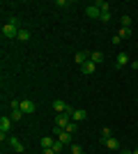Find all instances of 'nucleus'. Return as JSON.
<instances>
[{
  "label": "nucleus",
  "instance_id": "1",
  "mask_svg": "<svg viewBox=\"0 0 138 154\" xmlns=\"http://www.w3.org/2000/svg\"><path fill=\"white\" fill-rule=\"evenodd\" d=\"M53 136H58V140L62 143V145H72V134H67L65 129L53 127Z\"/></svg>",
  "mask_w": 138,
  "mask_h": 154
},
{
  "label": "nucleus",
  "instance_id": "2",
  "mask_svg": "<svg viewBox=\"0 0 138 154\" xmlns=\"http://www.w3.org/2000/svg\"><path fill=\"white\" fill-rule=\"evenodd\" d=\"M19 30H21V28H16L14 23H9V21H7L5 26H2V37L14 39V37H19Z\"/></svg>",
  "mask_w": 138,
  "mask_h": 154
},
{
  "label": "nucleus",
  "instance_id": "3",
  "mask_svg": "<svg viewBox=\"0 0 138 154\" xmlns=\"http://www.w3.org/2000/svg\"><path fill=\"white\" fill-rule=\"evenodd\" d=\"M12 117H0V140L5 143V136L9 134V129H12Z\"/></svg>",
  "mask_w": 138,
  "mask_h": 154
},
{
  "label": "nucleus",
  "instance_id": "4",
  "mask_svg": "<svg viewBox=\"0 0 138 154\" xmlns=\"http://www.w3.org/2000/svg\"><path fill=\"white\" fill-rule=\"evenodd\" d=\"M19 108L23 110L26 115H32L35 110H37V103H35L32 99H21V106H19Z\"/></svg>",
  "mask_w": 138,
  "mask_h": 154
},
{
  "label": "nucleus",
  "instance_id": "5",
  "mask_svg": "<svg viewBox=\"0 0 138 154\" xmlns=\"http://www.w3.org/2000/svg\"><path fill=\"white\" fill-rule=\"evenodd\" d=\"M69 122H72V115H69V113H60V115L55 117V127H60V129H67Z\"/></svg>",
  "mask_w": 138,
  "mask_h": 154
},
{
  "label": "nucleus",
  "instance_id": "6",
  "mask_svg": "<svg viewBox=\"0 0 138 154\" xmlns=\"http://www.w3.org/2000/svg\"><path fill=\"white\" fill-rule=\"evenodd\" d=\"M85 16L87 19H101V9L97 5H87L85 7Z\"/></svg>",
  "mask_w": 138,
  "mask_h": 154
},
{
  "label": "nucleus",
  "instance_id": "7",
  "mask_svg": "<svg viewBox=\"0 0 138 154\" xmlns=\"http://www.w3.org/2000/svg\"><path fill=\"white\" fill-rule=\"evenodd\" d=\"M129 62H131V60H129V55H127V53H120L118 58H115V69H122V67H127Z\"/></svg>",
  "mask_w": 138,
  "mask_h": 154
},
{
  "label": "nucleus",
  "instance_id": "8",
  "mask_svg": "<svg viewBox=\"0 0 138 154\" xmlns=\"http://www.w3.org/2000/svg\"><path fill=\"white\" fill-rule=\"evenodd\" d=\"M9 147H12L14 152H19V154H23V149H26V147H23V143H21L19 138H14V136H9Z\"/></svg>",
  "mask_w": 138,
  "mask_h": 154
},
{
  "label": "nucleus",
  "instance_id": "9",
  "mask_svg": "<svg viewBox=\"0 0 138 154\" xmlns=\"http://www.w3.org/2000/svg\"><path fill=\"white\" fill-rule=\"evenodd\" d=\"M94 69H97V64L92 62V60H87L85 64H81V71H83L85 76H90V74H94Z\"/></svg>",
  "mask_w": 138,
  "mask_h": 154
},
{
  "label": "nucleus",
  "instance_id": "10",
  "mask_svg": "<svg viewBox=\"0 0 138 154\" xmlns=\"http://www.w3.org/2000/svg\"><path fill=\"white\" fill-rule=\"evenodd\" d=\"M72 120H74V122H83V120H87V110H83V108L74 110V113H72Z\"/></svg>",
  "mask_w": 138,
  "mask_h": 154
},
{
  "label": "nucleus",
  "instance_id": "11",
  "mask_svg": "<svg viewBox=\"0 0 138 154\" xmlns=\"http://www.w3.org/2000/svg\"><path fill=\"white\" fill-rule=\"evenodd\" d=\"M104 145H106L108 149H113V152H115V149H120V140H118V138H113V136L108 138V140H104Z\"/></svg>",
  "mask_w": 138,
  "mask_h": 154
},
{
  "label": "nucleus",
  "instance_id": "12",
  "mask_svg": "<svg viewBox=\"0 0 138 154\" xmlns=\"http://www.w3.org/2000/svg\"><path fill=\"white\" fill-rule=\"evenodd\" d=\"M53 110L60 115V113H65V110H67V103H65V101H60V99H55V101H53Z\"/></svg>",
  "mask_w": 138,
  "mask_h": 154
},
{
  "label": "nucleus",
  "instance_id": "13",
  "mask_svg": "<svg viewBox=\"0 0 138 154\" xmlns=\"http://www.w3.org/2000/svg\"><path fill=\"white\" fill-rule=\"evenodd\" d=\"M74 60H76L78 64H85L87 60H90V53H76V55H74Z\"/></svg>",
  "mask_w": 138,
  "mask_h": 154
},
{
  "label": "nucleus",
  "instance_id": "14",
  "mask_svg": "<svg viewBox=\"0 0 138 154\" xmlns=\"http://www.w3.org/2000/svg\"><path fill=\"white\" fill-rule=\"evenodd\" d=\"M90 60H92L94 64L101 62V60H104V53H101V51H92V53H90Z\"/></svg>",
  "mask_w": 138,
  "mask_h": 154
},
{
  "label": "nucleus",
  "instance_id": "15",
  "mask_svg": "<svg viewBox=\"0 0 138 154\" xmlns=\"http://www.w3.org/2000/svg\"><path fill=\"white\" fill-rule=\"evenodd\" d=\"M16 39H19V42H28V39H30V30L21 28V30H19V37H16Z\"/></svg>",
  "mask_w": 138,
  "mask_h": 154
},
{
  "label": "nucleus",
  "instance_id": "16",
  "mask_svg": "<svg viewBox=\"0 0 138 154\" xmlns=\"http://www.w3.org/2000/svg\"><path fill=\"white\" fill-rule=\"evenodd\" d=\"M118 37H120V39H127V37H131V28H120Z\"/></svg>",
  "mask_w": 138,
  "mask_h": 154
},
{
  "label": "nucleus",
  "instance_id": "17",
  "mask_svg": "<svg viewBox=\"0 0 138 154\" xmlns=\"http://www.w3.org/2000/svg\"><path fill=\"white\" fill-rule=\"evenodd\" d=\"M23 115H26V113H23L21 108H14V110H12V115H9V117H12V120H23Z\"/></svg>",
  "mask_w": 138,
  "mask_h": 154
},
{
  "label": "nucleus",
  "instance_id": "18",
  "mask_svg": "<svg viewBox=\"0 0 138 154\" xmlns=\"http://www.w3.org/2000/svg\"><path fill=\"white\" fill-rule=\"evenodd\" d=\"M53 143L55 140H53L51 136H44V138H41V147H53Z\"/></svg>",
  "mask_w": 138,
  "mask_h": 154
},
{
  "label": "nucleus",
  "instance_id": "19",
  "mask_svg": "<svg viewBox=\"0 0 138 154\" xmlns=\"http://www.w3.org/2000/svg\"><path fill=\"white\" fill-rule=\"evenodd\" d=\"M94 5H97L101 12H111V5H108V2H104V0H99V2H94Z\"/></svg>",
  "mask_w": 138,
  "mask_h": 154
},
{
  "label": "nucleus",
  "instance_id": "20",
  "mask_svg": "<svg viewBox=\"0 0 138 154\" xmlns=\"http://www.w3.org/2000/svg\"><path fill=\"white\" fill-rule=\"evenodd\" d=\"M65 131H67V134H76V122H74V120H72V122H69V124H67V129H65Z\"/></svg>",
  "mask_w": 138,
  "mask_h": 154
},
{
  "label": "nucleus",
  "instance_id": "21",
  "mask_svg": "<svg viewBox=\"0 0 138 154\" xmlns=\"http://www.w3.org/2000/svg\"><path fill=\"white\" fill-rule=\"evenodd\" d=\"M108 138H111V129L104 127V129H101V140H108Z\"/></svg>",
  "mask_w": 138,
  "mask_h": 154
},
{
  "label": "nucleus",
  "instance_id": "22",
  "mask_svg": "<svg viewBox=\"0 0 138 154\" xmlns=\"http://www.w3.org/2000/svg\"><path fill=\"white\" fill-rule=\"evenodd\" d=\"M62 147H65V145H62L60 140H55V143H53V149H55V154H62Z\"/></svg>",
  "mask_w": 138,
  "mask_h": 154
},
{
  "label": "nucleus",
  "instance_id": "23",
  "mask_svg": "<svg viewBox=\"0 0 138 154\" xmlns=\"http://www.w3.org/2000/svg\"><path fill=\"white\" fill-rule=\"evenodd\" d=\"M122 28H131V16H122Z\"/></svg>",
  "mask_w": 138,
  "mask_h": 154
},
{
  "label": "nucleus",
  "instance_id": "24",
  "mask_svg": "<svg viewBox=\"0 0 138 154\" xmlns=\"http://www.w3.org/2000/svg\"><path fill=\"white\" fill-rule=\"evenodd\" d=\"M72 154H83V147L81 145H72Z\"/></svg>",
  "mask_w": 138,
  "mask_h": 154
},
{
  "label": "nucleus",
  "instance_id": "25",
  "mask_svg": "<svg viewBox=\"0 0 138 154\" xmlns=\"http://www.w3.org/2000/svg\"><path fill=\"white\" fill-rule=\"evenodd\" d=\"M101 21L108 23V21H111V12H101Z\"/></svg>",
  "mask_w": 138,
  "mask_h": 154
},
{
  "label": "nucleus",
  "instance_id": "26",
  "mask_svg": "<svg viewBox=\"0 0 138 154\" xmlns=\"http://www.w3.org/2000/svg\"><path fill=\"white\" fill-rule=\"evenodd\" d=\"M41 154H55V149H53V147H44V149H41Z\"/></svg>",
  "mask_w": 138,
  "mask_h": 154
},
{
  "label": "nucleus",
  "instance_id": "27",
  "mask_svg": "<svg viewBox=\"0 0 138 154\" xmlns=\"http://www.w3.org/2000/svg\"><path fill=\"white\" fill-rule=\"evenodd\" d=\"M120 154H133L131 149H120Z\"/></svg>",
  "mask_w": 138,
  "mask_h": 154
},
{
  "label": "nucleus",
  "instance_id": "28",
  "mask_svg": "<svg viewBox=\"0 0 138 154\" xmlns=\"http://www.w3.org/2000/svg\"><path fill=\"white\" fill-rule=\"evenodd\" d=\"M129 64H131L133 69H138V60H133V62H129Z\"/></svg>",
  "mask_w": 138,
  "mask_h": 154
},
{
  "label": "nucleus",
  "instance_id": "29",
  "mask_svg": "<svg viewBox=\"0 0 138 154\" xmlns=\"http://www.w3.org/2000/svg\"><path fill=\"white\" fill-rule=\"evenodd\" d=\"M133 154H138V147H136V149H133Z\"/></svg>",
  "mask_w": 138,
  "mask_h": 154
}]
</instances>
